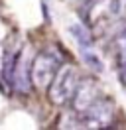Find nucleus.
I'll use <instances>...</instances> for the list:
<instances>
[{
	"label": "nucleus",
	"mask_w": 126,
	"mask_h": 130,
	"mask_svg": "<svg viewBox=\"0 0 126 130\" xmlns=\"http://www.w3.org/2000/svg\"><path fill=\"white\" fill-rule=\"evenodd\" d=\"M79 81L81 79H79V73L75 67H71V65L59 67V71L55 73V77L51 79L49 87H47L49 101L55 106H67L75 95V91H77Z\"/></svg>",
	"instance_id": "1"
},
{
	"label": "nucleus",
	"mask_w": 126,
	"mask_h": 130,
	"mask_svg": "<svg viewBox=\"0 0 126 130\" xmlns=\"http://www.w3.org/2000/svg\"><path fill=\"white\" fill-rule=\"evenodd\" d=\"M59 67H61V55L55 49H43V51H39L30 65L32 85L36 89L45 91L49 87L51 79L55 77V73L59 71Z\"/></svg>",
	"instance_id": "2"
},
{
	"label": "nucleus",
	"mask_w": 126,
	"mask_h": 130,
	"mask_svg": "<svg viewBox=\"0 0 126 130\" xmlns=\"http://www.w3.org/2000/svg\"><path fill=\"white\" fill-rule=\"evenodd\" d=\"M116 118V106L108 97H99L87 110L79 114L83 128H108Z\"/></svg>",
	"instance_id": "3"
},
{
	"label": "nucleus",
	"mask_w": 126,
	"mask_h": 130,
	"mask_svg": "<svg viewBox=\"0 0 126 130\" xmlns=\"http://www.w3.org/2000/svg\"><path fill=\"white\" fill-rule=\"evenodd\" d=\"M126 14V0H89L87 26L101 20H118Z\"/></svg>",
	"instance_id": "4"
},
{
	"label": "nucleus",
	"mask_w": 126,
	"mask_h": 130,
	"mask_svg": "<svg viewBox=\"0 0 126 130\" xmlns=\"http://www.w3.org/2000/svg\"><path fill=\"white\" fill-rule=\"evenodd\" d=\"M101 97V89L94 79H85V81H79L77 85V91L71 99V110L75 114H81L83 110H87L89 106L93 105L97 99Z\"/></svg>",
	"instance_id": "5"
},
{
	"label": "nucleus",
	"mask_w": 126,
	"mask_h": 130,
	"mask_svg": "<svg viewBox=\"0 0 126 130\" xmlns=\"http://www.w3.org/2000/svg\"><path fill=\"white\" fill-rule=\"evenodd\" d=\"M16 93H22V95H28L32 91V77H30V65L26 63V57L22 55V51H18L14 61V67H12V73H10V83H8Z\"/></svg>",
	"instance_id": "6"
},
{
	"label": "nucleus",
	"mask_w": 126,
	"mask_h": 130,
	"mask_svg": "<svg viewBox=\"0 0 126 130\" xmlns=\"http://www.w3.org/2000/svg\"><path fill=\"white\" fill-rule=\"evenodd\" d=\"M69 32L71 36L75 38V41L79 43V49L83 51V49H93L94 47V38L91 30H89V26L87 24H71L69 26Z\"/></svg>",
	"instance_id": "7"
},
{
	"label": "nucleus",
	"mask_w": 126,
	"mask_h": 130,
	"mask_svg": "<svg viewBox=\"0 0 126 130\" xmlns=\"http://www.w3.org/2000/svg\"><path fill=\"white\" fill-rule=\"evenodd\" d=\"M114 49H116L118 67H120V69H126V30L116 34V38H114Z\"/></svg>",
	"instance_id": "8"
},
{
	"label": "nucleus",
	"mask_w": 126,
	"mask_h": 130,
	"mask_svg": "<svg viewBox=\"0 0 126 130\" xmlns=\"http://www.w3.org/2000/svg\"><path fill=\"white\" fill-rule=\"evenodd\" d=\"M81 53H83V59H85V63L89 65V67H91L93 71L101 73L102 69H104V67H102V61L99 59V55L94 53V47H93V49H83Z\"/></svg>",
	"instance_id": "9"
}]
</instances>
